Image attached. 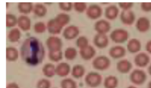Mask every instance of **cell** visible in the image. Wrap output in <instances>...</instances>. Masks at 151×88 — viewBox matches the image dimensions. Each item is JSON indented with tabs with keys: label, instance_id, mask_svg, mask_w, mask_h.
I'll return each instance as SVG.
<instances>
[{
	"label": "cell",
	"instance_id": "cell-1",
	"mask_svg": "<svg viewBox=\"0 0 151 88\" xmlns=\"http://www.w3.org/2000/svg\"><path fill=\"white\" fill-rule=\"evenodd\" d=\"M45 54L42 43L34 37H29L25 39L21 47V58L29 66H35L41 63Z\"/></svg>",
	"mask_w": 151,
	"mask_h": 88
},
{
	"label": "cell",
	"instance_id": "cell-2",
	"mask_svg": "<svg viewBox=\"0 0 151 88\" xmlns=\"http://www.w3.org/2000/svg\"><path fill=\"white\" fill-rule=\"evenodd\" d=\"M128 31L123 28H116L110 34L111 40L115 43L122 44L126 42L129 38Z\"/></svg>",
	"mask_w": 151,
	"mask_h": 88
},
{
	"label": "cell",
	"instance_id": "cell-3",
	"mask_svg": "<svg viewBox=\"0 0 151 88\" xmlns=\"http://www.w3.org/2000/svg\"><path fill=\"white\" fill-rule=\"evenodd\" d=\"M111 62L109 57L106 56L96 57L92 61L93 67L99 71H104L109 68Z\"/></svg>",
	"mask_w": 151,
	"mask_h": 88
},
{
	"label": "cell",
	"instance_id": "cell-4",
	"mask_svg": "<svg viewBox=\"0 0 151 88\" xmlns=\"http://www.w3.org/2000/svg\"><path fill=\"white\" fill-rule=\"evenodd\" d=\"M84 81L88 86L97 87L102 82V76L97 72L91 71L86 75Z\"/></svg>",
	"mask_w": 151,
	"mask_h": 88
},
{
	"label": "cell",
	"instance_id": "cell-5",
	"mask_svg": "<svg viewBox=\"0 0 151 88\" xmlns=\"http://www.w3.org/2000/svg\"><path fill=\"white\" fill-rule=\"evenodd\" d=\"M45 44L49 51H60L63 47V41L60 37L51 35L47 38Z\"/></svg>",
	"mask_w": 151,
	"mask_h": 88
},
{
	"label": "cell",
	"instance_id": "cell-6",
	"mask_svg": "<svg viewBox=\"0 0 151 88\" xmlns=\"http://www.w3.org/2000/svg\"><path fill=\"white\" fill-rule=\"evenodd\" d=\"M129 79L132 83L136 85H142L146 82L147 76L143 70L134 69L130 74Z\"/></svg>",
	"mask_w": 151,
	"mask_h": 88
},
{
	"label": "cell",
	"instance_id": "cell-7",
	"mask_svg": "<svg viewBox=\"0 0 151 88\" xmlns=\"http://www.w3.org/2000/svg\"><path fill=\"white\" fill-rule=\"evenodd\" d=\"M86 13L88 18L91 19H97L102 15L103 9L99 5L93 4L87 7Z\"/></svg>",
	"mask_w": 151,
	"mask_h": 88
},
{
	"label": "cell",
	"instance_id": "cell-8",
	"mask_svg": "<svg viewBox=\"0 0 151 88\" xmlns=\"http://www.w3.org/2000/svg\"><path fill=\"white\" fill-rule=\"evenodd\" d=\"M94 28L98 34H106L111 29V24L107 20L101 19L95 22Z\"/></svg>",
	"mask_w": 151,
	"mask_h": 88
},
{
	"label": "cell",
	"instance_id": "cell-9",
	"mask_svg": "<svg viewBox=\"0 0 151 88\" xmlns=\"http://www.w3.org/2000/svg\"><path fill=\"white\" fill-rule=\"evenodd\" d=\"M80 33V30L77 26L70 25L66 27L63 31V36L66 40H70L78 37Z\"/></svg>",
	"mask_w": 151,
	"mask_h": 88
},
{
	"label": "cell",
	"instance_id": "cell-10",
	"mask_svg": "<svg viewBox=\"0 0 151 88\" xmlns=\"http://www.w3.org/2000/svg\"><path fill=\"white\" fill-rule=\"evenodd\" d=\"M120 19L123 24L131 25L134 23L136 16L134 12L131 9L122 10L120 15Z\"/></svg>",
	"mask_w": 151,
	"mask_h": 88
},
{
	"label": "cell",
	"instance_id": "cell-11",
	"mask_svg": "<svg viewBox=\"0 0 151 88\" xmlns=\"http://www.w3.org/2000/svg\"><path fill=\"white\" fill-rule=\"evenodd\" d=\"M94 45L99 48H104L109 44V40L106 34L97 33L93 40Z\"/></svg>",
	"mask_w": 151,
	"mask_h": 88
},
{
	"label": "cell",
	"instance_id": "cell-12",
	"mask_svg": "<svg viewBox=\"0 0 151 88\" xmlns=\"http://www.w3.org/2000/svg\"><path fill=\"white\" fill-rule=\"evenodd\" d=\"M149 56L144 53H139L137 54L134 58V64L139 67H145L147 66L150 62Z\"/></svg>",
	"mask_w": 151,
	"mask_h": 88
},
{
	"label": "cell",
	"instance_id": "cell-13",
	"mask_svg": "<svg viewBox=\"0 0 151 88\" xmlns=\"http://www.w3.org/2000/svg\"><path fill=\"white\" fill-rule=\"evenodd\" d=\"M135 26L139 32H146L150 28V22L147 17H140L137 19Z\"/></svg>",
	"mask_w": 151,
	"mask_h": 88
},
{
	"label": "cell",
	"instance_id": "cell-14",
	"mask_svg": "<svg viewBox=\"0 0 151 88\" xmlns=\"http://www.w3.org/2000/svg\"><path fill=\"white\" fill-rule=\"evenodd\" d=\"M63 27H61L55 19V18L50 19L47 23V28L48 32L53 35L61 33Z\"/></svg>",
	"mask_w": 151,
	"mask_h": 88
},
{
	"label": "cell",
	"instance_id": "cell-15",
	"mask_svg": "<svg viewBox=\"0 0 151 88\" xmlns=\"http://www.w3.org/2000/svg\"><path fill=\"white\" fill-rule=\"evenodd\" d=\"M126 53L125 48L121 45H115L111 47L109 51V56L114 59H119L123 57Z\"/></svg>",
	"mask_w": 151,
	"mask_h": 88
},
{
	"label": "cell",
	"instance_id": "cell-16",
	"mask_svg": "<svg viewBox=\"0 0 151 88\" xmlns=\"http://www.w3.org/2000/svg\"><path fill=\"white\" fill-rule=\"evenodd\" d=\"M79 53L81 57L84 60L88 61L91 60L94 57V56L96 55V51L95 48L93 46L88 45L87 47L82 49H80L79 51Z\"/></svg>",
	"mask_w": 151,
	"mask_h": 88
},
{
	"label": "cell",
	"instance_id": "cell-17",
	"mask_svg": "<svg viewBox=\"0 0 151 88\" xmlns=\"http://www.w3.org/2000/svg\"><path fill=\"white\" fill-rule=\"evenodd\" d=\"M132 68V63L127 59L119 60L116 64L117 70L122 74L128 73Z\"/></svg>",
	"mask_w": 151,
	"mask_h": 88
},
{
	"label": "cell",
	"instance_id": "cell-18",
	"mask_svg": "<svg viewBox=\"0 0 151 88\" xmlns=\"http://www.w3.org/2000/svg\"><path fill=\"white\" fill-rule=\"evenodd\" d=\"M19 29L23 31H27L30 30L31 27V19L26 15H21L18 18V24Z\"/></svg>",
	"mask_w": 151,
	"mask_h": 88
},
{
	"label": "cell",
	"instance_id": "cell-19",
	"mask_svg": "<svg viewBox=\"0 0 151 88\" xmlns=\"http://www.w3.org/2000/svg\"><path fill=\"white\" fill-rule=\"evenodd\" d=\"M71 71L70 64L65 62L58 63L55 67L56 74L60 77H65L68 76Z\"/></svg>",
	"mask_w": 151,
	"mask_h": 88
},
{
	"label": "cell",
	"instance_id": "cell-20",
	"mask_svg": "<svg viewBox=\"0 0 151 88\" xmlns=\"http://www.w3.org/2000/svg\"><path fill=\"white\" fill-rule=\"evenodd\" d=\"M119 13V8L115 5H110L107 6L104 10V16L109 20L115 19Z\"/></svg>",
	"mask_w": 151,
	"mask_h": 88
},
{
	"label": "cell",
	"instance_id": "cell-21",
	"mask_svg": "<svg viewBox=\"0 0 151 88\" xmlns=\"http://www.w3.org/2000/svg\"><path fill=\"white\" fill-rule=\"evenodd\" d=\"M141 43L137 38H132L127 43V50L130 53H136L141 49Z\"/></svg>",
	"mask_w": 151,
	"mask_h": 88
},
{
	"label": "cell",
	"instance_id": "cell-22",
	"mask_svg": "<svg viewBox=\"0 0 151 88\" xmlns=\"http://www.w3.org/2000/svg\"><path fill=\"white\" fill-rule=\"evenodd\" d=\"M19 57V51L14 47H8L6 48V59L10 62L15 61Z\"/></svg>",
	"mask_w": 151,
	"mask_h": 88
},
{
	"label": "cell",
	"instance_id": "cell-23",
	"mask_svg": "<svg viewBox=\"0 0 151 88\" xmlns=\"http://www.w3.org/2000/svg\"><path fill=\"white\" fill-rule=\"evenodd\" d=\"M33 8L34 5L32 3L28 2H19L17 5L18 11L24 15H27L31 13L33 11Z\"/></svg>",
	"mask_w": 151,
	"mask_h": 88
},
{
	"label": "cell",
	"instance_id": "cell-24",
	"mask_svg": "<svg viewBox=\"0 0 151 88\" xmlns=\"http://www.w3.org/2000/svg\"><path fill=\"white\" fill-rule=\"evenodd\" d=\"M55 67H56L51 63L45 64L42 68L43 74L48 78L52 77L55 74H56Z\"/></svg>",
	"mask_w": 151,
	"mask_h": 88
},
{
	"label": "cell",
	"instance_id": "cell-25",
	"mask_svg": "<svg viewBox=\"0 0 151 88\" xmlns=\"http://www.w3.org/2000/svg\"><path fill=\"white\" fill-rule=\"evenodd\" d=\"M86 73V69L81 64H77L74 65L71 69L72 76L77 79L82 77Z\"/></svg>",
	"mask_w": 151,
	"mask_h": 88
},
{
	"label": "cell",
	"instance_id": "cell-26",
	"mask_svg": "<svg viewBox=\"0 0 151 88\" xmlns=\"http://www.w3.org/2000/svg\"><path fill=\"white\" fill-rule=\"evenodd\" d=\"M119 84L118 79L114 76H109L104 80V88H116Z\"/></svg>",
	"mask_w": 151,
	"mask_h": 88
},
{
	"label": "cell",
	"instance_id": "cell-27",
	"mask_svg": "<svg viewBox=\"0 0 151 88\" xmlns=\"http://www.w3.org/2000/svg\"><path fill=\"white\" fill-rule=\"evenodd\" d=\"M32 11L36 16L38 17H43L47 13V8L44 4L37 3L34 5Z\"/></svg>",
	"mask_w": 151,
	"mask_h": 88
},
{
	"label": "cell",
	"instance_id": "cell-28",
	"mask_svg": "<svg viewBox=\"0 0 151 88\" xmlns=\"http://www.w3.org/2000/svg\"><path fill=\"white\" fill-rule=\"evenodd\" d=\"M21 37V32L18 28H12L8 32L7 37L11 43L17 42Z\"/></svg>",
	"mask_w": 151,
	"mask_h": 88
},
{
	"label": "cell",
	"instance_id": "cell-29",
	"mask_svg": "<svg viewBox=\"0 0 151 88\" xmlns=\"http://www.w3.org/2000/svg\"><path fill=\"white\" fill-rule=\"evenodd\" d=\"M54 18L56 21L63 27L67 25L70 21V16L65 12H61L57 14Z\"/></svg>",
	"mask_w": 151,
	"mask_h": 88
},
{
	"label": "cell",
	"instance_id": "cell-30",
	"mask_svg": "<svg viewBox=\"0 0 151 88\" xmlns=\"http://www.w3.org/2000/svg\"><path fill=\"white\" fill-rule=\"evenodd\" d=\"M64 56L66 60H73L77 57V51L74 47H69L65 50Z\"/></svg>",
	"mask_w": 151,
	"mask_h": 88
},
{
	"label": "cell",
	"instance_id": "cell-31",
	"mask_svg": "<svg viewBox=\"0 0 151 88\" xmlns=\"http://www.w3.org/2000/svg\"><path fill=\"white\" fill-rule=\"evenodd\" d=\"M61 88H77L76 81L71 78L63 79L60 82Z\"/></svg>",
	"mask_w": 151,
	"mask_h": 88
},
{
	"label": "cell",
	"instance_id": "cell-32",
	"mask_svg": "<svg viewBox=\"0 0 151 88\" xmlns=\"http://www.w3.org/2000/svg\"><path fill=\"white\" fill-rule=\"evenodd\" d=\"M18 24V18L12 14H6V26L8 28H13Z\"/></svg>",
	"mask_w": 151,
	"mask_h": 88
},
{
	"label": "cell",
	"instance_id": "cell-33",
	"mask_svg": "<svg viewBox=\"0 0 151 88\" xmlns=\"http://www.w3.org/2000/svg\"><path fill=\"white\" fill-rule=\"evenodd\" d=\"M63 52L61 50L55 51H49L48 53V58L53 62H58L63 58Z\"/></svg>",
	"mask_w": 151,
	"mask_h": 88
},
{
	"label": "cell",
	"instance_id": "cell-34",
	"mask_svg": "<svg viewBox=\"0 0 151 88\" xmlns=\"http://www.w3.org/2000/svg\"><path fill=\"white\" fill-rule=\"evenodd\" d=\"M76 44L77 47L80 50L88 45V40L84 35H81L77 38Z\"/></svg>",
	"mask_w": 151,
	"mask_h": 88
},
{
	"label": "cell",
	"instance_id": "cell-35",
	"mask_svg": "<svg viewBox=\"0 0 151 88\" xmlns=\"http://www.w3.org/2000/svg\"><path fill=\"white\" fill-rule=\"evenodd\" d=\"M47 30V24L42 21H38L34 24V30L36 33L41 34L45 32Z\"/></svg>",
	"mask_w": 151,
	"mask_h": 88
},
{
	"label": "cell",
	"instance_id": "cell-36",
	"mask_svg": "<svg viewBox=\"0 0 151 88\" xmlns=\"http://www.w3.org/2000/svg\"><path fill=\"white\" fill-rule=\"evenodd\" d=\"M87 7L88 6L85 2H74L73 4L74 9L78 13H83L84 11H86Z\"/></svg>",
	"mask_w": 151,
	"mask_h": 88
},
{
	"label": "cell",
	"instance_id": "cell-37",
	"mask_svg": "<svg viewBox=\"0 0 151 88\" xmlns=\"http://www.w3.org/2000/svg\"><path fill=\"white\" fill-rule=\"evenodd\" d=\"M51 86V82L47 79H41L39 80L36 84L37 88H50Z\"/></svg>",
	"mask_w": 151,
	"mask_h": 88
},
{
	"label": "cell",
	"instance_id": "cell-38",
	"mask_svg": "<svg viewBox=\"0 0 151 88\" xmlns=\"http://www.w3.org/2000/svg\"><path fill=\"white\" fill-rule=\"evenodd\" d=\"M58 6L62 11L68 12L73 8V4L71 2H60L58 4Z\"/></svg>",
	"mask_w": 151,
	"mask_h": 88
},
{
	"label": "cell",
	"instance_id": "cell-39",
	"mask_svg": "<svg viewBox=\"0 0 151 88\" xmlns=\"http://www.w3.org/2000/svg\"><path fill=\"white\" fill-rule=\"evenodd\" d=\"M119 6L123 10H129L133 6V2H119Z\"/></svg>",
	"mask_w": 151,
	"mask_h": 88
},
{
	"label": "cell",
	"instance_id": "cell-40",
	"mask_svg": "<svg viewBox=\"0 0 151 88\" xmlns=\"http://www.w3.org/2000/svg\"><path fill=\"white\" fill-rule=\"evenodd\" d=\"M140 8L144 12H147L151 11V2H142Z\"/></svg>",
	"mask_w": 151,
	"mask_h": 88
},
{
	"label": "cell",
	"instance_id": "cell-41",
	"mask_svg": "<svg viewBox=\"0 0 151 88\" xmlns=\"http://www.w3.org/2000/svg\"><path fill=\"white\" fill-rule=\"evenodd\" d=\"M6 88H19L18 84L15 82H11L6 85Z\"/></svg>",
	"mask_w": 151,
	"mask_h": 88
},
{
	"label": "cell",
	"instance_id": "cell-42",
	"mask_svg": "<svg viewBox=\"0 0 151 88\" xmlns=\"http://www.w3.org/2000/svg\"><path fill=\"white\" fill-rule=\"evenodd\" d=\"M145 48L146 50L150 54H151V40H149L145 45Z\"/></svg>",
	"mask_w": 151,
	"mask_h": 88
},
{
	"label": "cell",
	"instance_id": "cell-43",
	"mask_svg": "<svg viewBox=\"0 0 151 88\" xmlns=\"http://www.w3.org/2000/svg\"><path fill=\"white\" fill-rule=\"evenodd\" d=\"M147 71H148V73L149 74V75L151 76V64L149 66V67L147 68Z\"/></svg>",
	"mask_w": 151,
	"mask_h": 88
},
{
	"label": "cell",
	"instance_id": "cell-44",
	"mask_svg": "<svg viewBox=\"0 0 151 88\" xmlns=\"http://www.w3.org/2000/svg\"><path fill=\"white\" fill-rule=\"evenodd\" d=\"M147 88H151V80L147 84Z\"/></svg>",
	"mask_w": 151,
	"mask_h": 88
},
{
	"label": "cell",
	"instance_id": "cell-45",
	"mask_svg": "<svg viewBox=\"0 0 151 88\" xmlns=\"http://www.w3.org/2000/svg\"><path fill=\"white\" fill-rule=\"evenodd\" d=\"M127 88H137L136 87L134 86H129V87H127Z\"/></svg>",
	"mask_w": 151,
	"mask_h": 88
},
{
	"label": "cell",
	"instance_id": "cell-46",
	"mask_svg": "<svg viewBox=\"0 0 151 88\" xmlns=\"http://www.w3.org/2000/svg\"><path fill=\"white\" fill-rule=\"evenodd\" d=\"M54 88H56V87H54Z\"/></svg>",
	"mask_w": 151,
	"mask_h": 88
}]
</instances>
